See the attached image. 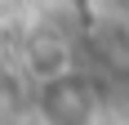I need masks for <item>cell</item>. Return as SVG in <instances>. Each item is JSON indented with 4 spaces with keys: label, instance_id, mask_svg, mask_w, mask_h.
Instances as JSON below:
<instances>
[{
    "label": "cell",
    "instance_id": "6da1fadb",
    "mask_svg": "<svg viewBox=\"0 0 129 125\" xmlns=\"http://www.w3.org/2000/svg\"><path fill=\"white\" fill-rule=\"evenodd\" d=\"M40 121L45 125H98V98L80 76L53 72L40 89Z\"/></svg>",
    "mask_w": 129,
    "mask_h": 125
}]
</instances>
